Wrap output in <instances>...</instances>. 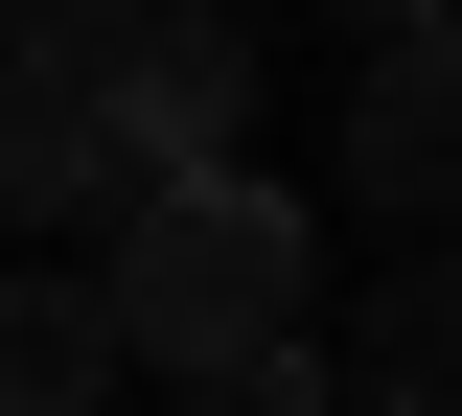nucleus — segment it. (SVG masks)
Returning <instances> with one entry per match:
<instances>
[{
  "mask_svg": "<svg viewBox=\"0 0 462 416\" xmlns=\"http://www.w3.org/2000/svg\"><path fill=\"white\" fill-rule=\"evenodd\" d=\"M300 300H324V232H300L254 162H162V185L93 208V324H116V370H231V347H278Z\"/></svg>",
  "mask_w": 462,
  "mask_h": 416,
  "instance_id": "nucleus-1",
  "label": "nucleus"
},
{
  "mask_svg": "<svg viewBox=\"0 0 462 416\" xmlns=\"http://www.w3.org/2000/svg\"><path fill=\"white\" fill-rule=\"evenodd\" d=\"M254 93H278V47L231 23V0H139L93 47V139L116 185H162V162H254Z\"/></svg>",
  "mask_w": 462,
  "mask_h": 416,
  "instance_id": "nucleus-2",
  "label": "nucleus"
},
{
  "mask_svg": "<svg viewBox=\"0 0 462 416\" xmlns=\"http://www.w3.org/2000/svg\"><path fill=\"white\" fill-rule=\"evenodd\" d=\"M439 23H370V93H346V185L393 208V232H439V162H462V93H439Z\"/></svg>",
  "mask_w": 462,
  "mask_h": 416,
  "instance_id": "nucleus-3",
  "label": "nucleus"
},
{
  "mask_svg": "<svg viewBox=\"0 0 462 416\" xmlns=\"http://www.w3.org/2000/svg\"><path fill=\"white\" fill-rule=\"evenodd\" d=\"M93 208H116L93 69H23V47H0V232H93Z\"/></svg>",
  "mask_w": 462,
  "mask_h": 416,
  "instance_id": "nucleus-4",
  "label": "nucleus"
},
{
  "mask_svg": "<svg viewBox=\"0 0 462 416\" xmlns=\"http://www.w3.org/2000/svg\"><path fill=\"white\" fill-rule=\"evenodd\" d=\"M93 393H116L93 254H23V278H0V416H93Z\"/></svg>",
  "mask_w": 462,
  "mask_h": 416,
  "instance_id": "nucleus-5",
  "label": "nucleus"
},
{
  "mask_svg": "<svg viewBox=\"0 0 462 416\" xmlns=\"http://www.w3.org/2000/svg\"><path fill=\"white\" fill-rule=\"evenodd\" d=\"M439 347H462V278L393 254V278H370V393H439Z\"/></svg>",
  "mask_w": 462,
  "mask_h": 416,
  "instance_id": "nucleus-6",
  "label": "nucleus"
},
{
  "mask_svg": "<svg viewBox=\"0 0 462 416\" xmlns=\"http://www.w3.org/2000/svg\"><path fill=\"white\" fill-rule=\"evenodd\" d=\"M162 393H185V416H324V347L278 324V347H231V370H162Z\"/></svg>",
  "mask_w": 462,
  "mask_h": 416,
  "instance_id": "nucleus-7",
  "label": "nucleus"
},
{
  "mask_svg": "<svg viewBox=\"0 0 462 416\" xmlns=\"http://www.w3.org/2000/svg\"><path fill=\"white\" fill-rule=\"evenodd\" d=\"M116 23H139V0H0V47H23V69H93Z\"/></svg>",
  "mask_w": 462,
  "mask_h": 416,
  "instance_id": "nucleus-8",
  "label": "nucleus"
},
{
  "mask_svg": "<svg viewBox=\"0 0 462 416\" xmlns=\"http://www.w3.org/2000/svg\"><path fill=\"white\" fill-rule=\"evenodd\" d=\"M346 23H439V0H346Z\"/></svg>",
  "mask_w": 462,
  "mask_h": 416,
  "instance_id": "nucleus-9",
  "label": "nucleus"
},
{
  "mask_svg": "<svg viewBox=\"0 0 462 416\" xmlns=\"http://www.w3.org/2000/svg\"><path fill=\"white\" fill-rule=\"evenodd\" d=\"M370 416H439V393H370Z\"/></svg>",
  "mask_w": 462,
  "mask_h": 416,
  "instance_id": "nucleus-10",
  "label": "nucleus"
}]
</instances>
